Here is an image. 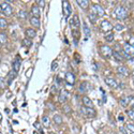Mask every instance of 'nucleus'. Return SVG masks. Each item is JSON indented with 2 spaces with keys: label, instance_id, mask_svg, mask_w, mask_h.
<instances>
[{
  "label": "nucleus",
  "instance_id": "c756f323",
  "mask_svg": "<svg viewBox=\"0 0 134 134\" xmlns=\"http://www.w3.org/2000/svg\"><path fill=\"white\" fill-rule=\"evenodd\" d=\"M22 44H23L25 47H31L32 41H31V39H24L23 42H22Z\"/></svg>",
  "mask_w": 134,
  "mask_h": 134
},
{
  "label": "nucleus",
  "instance_id": "de8ad7c7",
  "mask_svg": "<svg viewBox=\"0 0 134 134\" xmlns=\"http://www.w3.org/2000/svg\"><path fill=\"white\" fill-rule=\"evenodd\" d=\"M48 134H56V133H54V132H49Z\"/></svg>",
  "mask_w": 134,
  "mask_h": 134
},
{
  "label": "nucleus",
  "instance_id": "2f4dec72",
  "mask_svg": "<svg viewBox=\"0 0 134 134\" xmlns=\"http://www.w3.org/2000/svg\"><path fill=\"white\" fill-rule=\"evenodd\" d=\"M18 18L20 20H26L27 18V12L26 11H24V10H22V11H20L18 12Z\"/></svg>",
  "mask_w": 134,
  "mask_h": 134
},
{
  "label": "nucleus",
  "instance_id": "4c0bfd02",
  "mask_svg": "<svg viewBox=\"0 0 134 134\" xmlns=\"http://www.w3.org/2000/svg\"><path fill=\"white\" fill-rule=\"evenodd\" d=\"M34 127H35V129H37L38 131H40V133L43 134V131H42V128H41V124H39L38 122H35V123H34Z\"/></svg>",
  "mask_w": 134,
  "mask_h": 134
},
{
  "label": "nucleus",
  "instance_id": "412c9836",
  "mask_svg": "<svg viewBox=\"0 0 134 134\" xmlns=\"http://www.w3.org/2000/svg\"><path fill=\"white\" fill-rule=\"evenodd\" d=\"M132 100V97H126V98H122L120 99V105L122 107H127V105L129 104V102Z\"/></svg>",
  "mask_w": 134,
  "mask_h": 134
},
{
  "label": "nucleus",
  "instance_id": "a878e982",
  "mask_svg": "<svg viewBox=\"0 0 134 134\" xmlns=\"http://www.w3.org/2000/svg\"><path fill=\"white\" fill-rule=\"evenodd\" d=\"M8 76H9V79H8V85H10V84L12 83V80L16 77V72H15V71H11V72H9Z\"/></svg>",
  "mask_w": 134,
  "mask_h": 134
},
{
  "label": "nucleus",
  "instance_id": "8fccbe9b",
  "mask_svg": "<svg viewBox=\"0 0 134 134\" xmlns=\"http://www.w3.org/2000/svg\"><path fill=\"white\" fill-rule=\"evenodd\" d=\"M34 134H40V133H38V132H34Z\"/></svg>",
  "mask_w": 134,
  "mask_h": 134
},
{
  "label": "nucleus",
  "instance_id": "393cba45",
  "mask_svg": "<svg viewBox=\"0 0 134 134\" xmlns=\"http://www.w3.org/2000/svg\"><path fill=\"white\" fill-rule=\"evenodd\" d=\"M42 124L44 127H46V128H48L50 126V120L48 118V116H43L42 117Z\"/></svg>",
  "mask_w": 134,
  "mask_h": 134
},
{
  "label": "nucleus",
  "instance_id": "7ed1b4c3",
  "mask_svg": "<svg viewBox=\"0 0 134 134\" xmlns=\"http://www.w3.org/2000/svg\"><path fill=\"white\" fill-rule=\"evenodd\" d=\"M1 13L5 16H11L13 13V9L12 7L9 4V2H3L1 4Z\"/></svg>",
  "mask_w": 134,
  "mask_h": 134
},
{
  "label": "nucleus",
  "instance_id": "f8f14e48",
  "mask_svg": "<svg viewBox=\"0 0 134 134\" xmlns=\"http://www.w3.org/2000/svg\"><path fill=\"white\" fill-rule=\"evenodd\" d=\"M105 84L107 86L112 87V88H118L119 87L118 82L116 79H114V78H105Z\"/></svg>",
  "mask_w": 134,
  "mask_h": 134
},
{
  "label": "nucleus",
  "instance_id": "c85d7f7f",
  "mask_svg": "<svg viewBox=\"0 0 134 134\" xmlns=\"http://www.w3.org/2000/svg\"><path fill=\"white\" fill-rule=\"evenodd\" d=\"M53 120H54V122H55L56 124H58V126L62 123V118H61L60 115H55L53 117Z\"/></svg>",
  "mask_w": 134,
  "mask_h": 134
},
{
  "label": "nucleus",
  "instance_id": "aec40b11",
  "mask_svg": "<svg viewBox=\"0 0 134 134\" xmlns=\"http://www.w3.org/2000/svg\"><path fill=\"white\" fill-rule=\"evenodd\" d=\"M83 104L85 105V107H93V103H92L91 99H89L88 97L83 98Z\"/></svg>",
  "mask_w": 134,
  "mask_h": 134
},
{
  "label": "nucleus",
  "instance_id": "7c9ffc66",
  "mask_svg": "<svg viewBox=\"0 0 134 134\" xmlns=\"http://www.w3.org/2000/svg\"><path fill=\"white\" fill-rule=\"evenodd\" d=\"M7 41H8L7 34L4 32H0V43H1V45H2V44H5Z\"/></svg>",
  "mask_w": 134,
  "mask_h": 134
},
{
  "label": "nucleus",
  "instance_id": "f257e3e1",
  "mask_svg": "<svg viewBox=\"0 0 134 134\" xmlns=\"http://www.w3.org/2000/svg\"><path fill=\"white\" fill-rule=\"evenodd\" d=\"M128 15H129V14H128V11H127L123 7H121V5H118V7L114 10V16H115L117 20L123 21V20L127 18Z\"/></svg>",
  "mask_w": 134,
  "mask_h": 134
},
{
  "label": "nucleus",
  "instance_id": "9d476101",
  "mask_svg": "<svg viewBox=\"0 0 134 134\" xmlns=\"http://www.w3.org/2000/svg\"><path fill=\"white\" fill-rule=\"evenodd\" d=\"M92 11L99 16V17H103L105 15V12L103 10V8L100 5V4H94L93 8H92Z\"/></svg>",
  "mask_w": 134,
  "mask_h": 134
},
{
  "label": "nucleus",
  "instance_id": "6e6552de",
  "mask_svg": "<svg viewBox=\"0 0 134 134\" xmlns=\"http://www.w3.org/2000/svg\"><path fill=\"white\" fill-rule=\"evenodd\" d=\"M65 78H66L67 84H69V85H71V86L75 84V75H74V73H72V72H67Z\"/></svg>",
  "mask_w": 134,
  "mask_h": 134
},
{
  "label": "nucleus",
  "instance_id": "603ef678",
  "mask_svg": "<svg viewBox=\"0 0 134 134\" xmlns=\"http://www.w3.org/2000/svg\"><path fill=\"white\" fill-rule=\"evenodd\" d=\"M105 134H109V133H105Z\"/></svg>",
  "mask_w": 134,
  "mask_h": 134
},
{
  "label": "nucleus",
  "instance_id": "3c124183",
  "mask_svg": "<svg viewBox=\"0 0 134 134\" xmlns=\"http://www.w3.org/2000/svg\"><path fill=\"white\" fill-rule=\"evenodd\" d=\"M0 47H1V43H0Z\"/></svg>",
  "mask_w": 134,
  "mask_h": 134
},
{
  "label": "nucleus",
  "instance_id": "a19ab883",
  "mask_svg": "<svg viewBox=\"0 0 134 134\" xmlns=\"http://www.w3.org/2000/svg\"><path fill=\"white\" fill-rule=\"evenodd\" d=\"M62 110H63V112H65V113H67V114L71 112V109H70V106H69V105H66V106H65Z\"/></svg>",
  "mask_w": 134,
  "mask_h": 134
},
{
  "label": "nucleus",
  "instance_id": "864d4df0",
  "mask_svg": "<svg viewBox=\"0 0 134 134\" xmlns=\"http://www.w3.org/2000/svg\"><path fill=\"white\" fill-rule=\"evenodd\" d=\"M133 83H134V82H133Z\"/></svg>",
  "mask_w": 134,
  "mask_h": 134
},
{
  "label": "nucleus",
  "instance_id": "09e8293b",
  "mask_svg": "<svg viewBox=\"0 0 134 134\" xmlns=\"http://www.w3.org/2000/svg\"><path fill=\"white\" fill-rule=\"evenodd\" d=\"M0 12H1V4H0Z\"/></svg>",
  "mask_w": 134,
  "mask_h": 134
},
{
  "label": "nucleus",
  "instance_id": "473e14b6",
  "mask_svg": "<svg viewBox=\"0 0 134 134\" xmlns=\"http://www.w3.org/2000/svg\"><path fill=\"white\" fill-rule=\"evenodd\" d=\"M72 35L74 37V39H75V44H76V42H77V40L79 39V35H80V33H79V30L77 29V30H72Z\"/></svg>",
  "mask_w": 134,
  "mask_h": 134
},
{
  "label": "nucleus",
  "instance_id": "39448f33",
  "mask_svg": "<svg viewBox=\"0 0 134 134\" xmlns=\"http://www.w3.org/2000/svg\"><path fill=\"white\" fill-rule=\"evenodd\" d=\"M80 26V22H79V18H78V15L77 14H74L72 16V18L70 21V27L72 28V30H77Z\"/></svg>",
  "mask_w": 134,
  "mask_h": 134
},
{
  "label": "nucleus",
  "instance_id": "c03bdc74",
  "mask_svg": "<svg viewBox=\"0 0 134 134\" xmlns=\"http://www.w3.org/2000/svg\"><path fill=\"white\" fill-rule=\"evenodd\" d=\"M119 130H120V132H121L122 134H128V133H127V131L124 130V128H122V127H121V128H119Z\"/></svg>",
  "mask_w": 134,
  "mask_h": 134
},
{
  "label": "nucleus",
  "instance_id": "49530a36",
  "mask_svg": "<svg viewBox=\"0 0 134 134\" xmlns=\"http://www.w3.org/2000/svg\"><path fill=\"white\" fill-rule=\"evenodd\" d=\"M132 111H134V103L132 104Z\"/></svg>",
  "mask_w": 134,
  "mask_h": 134
},
{
  "label": "nucleus",
  "instance_id": "6ab92c4d",
  "mask_svg": "<svg viewBox=\"0 0 134 134\" xmlns=\"http://www.w3.org/2000/svg\"><path fill=\"white\" fill-rule=\"evenodd\" d=\"M30 24H31L33 27H35V28H40V26H41L40 20L37 18V17H33V16L30 18Z\"/></svg>",
  "mask_w": 134,
  "mask_h": 134
},
{
  "label": "nucleus",
  "instance_id": "a211bd4d",
  "mask_svg": "<svg viewBox=\"0 0 134 134\" xmlns=\"http://www.w3.org/2000/svg\"><path fill=\"white\" fill-rule=\"evenodd\" d=\"M83 27H84V33H85V41H87L89 38H90L91 32H90V29H89V27L87 26L86 23L83 24Z\"/></svg>",
  "mask_w": 134,
  "mask_h": 134
},
{
  "label": "nucleus",
  "instance_id": "f704fd0d",
  "mask_svg": "<svg viewBox=\"0 0 134 134\" xmlns=\"http://www.w3.org/2000/svg\"><path fill=\"white\" fill-rule=\"evenodd\" d=\"M57 92H58L57 86H56V85H53L52 88H50V93H52V94H57Z\"/></svg>",
  "mask_w": 134,
  "mask_h": 134
},
{
  "label": "nucleus",
  "instance_id": "bb28decb",
  "mask_svg": "<svg viewBox=\"0 0 134 134\" xmlns=\"http://www.w3.org/2000/svg\"><path fill=\"white\" fill-rule=\"evenodd\" d=\"M105 41H106V42H109V43H111V42L114 41V33H113L112 31L105 34Z\"/></svg>",
  "mask_w": 134,
  "mask_h": 134
},
{
  "label": "nucleus",
  "instance_id": "b1692460",
  "mask_svg": "<svg viewBox=\"0 0 134 134\" xmlns=\"http://www.w3.org/2000/svg\"><path fill=\"white\" fill-rule=\"evenodd\" d=\"M88 17H89V20L91 21V23H92V24H95V23H97V21H98V18H99V16H98L93 11H92V12H90V14L88 15Z\"/></svg>",
  "mask_w": 134,
  "mask_h": 134
},
{
  "label": "nucleus",
  "instance_id": "4be33fe9",
  "mask_svg": "<svg viewBox=\"0 0 134 134\" xmlns=\"http://www.w3.org/2000/svg\"><path fill=\"white\" fill-rule=\"evenodd\" d=\"M76 3L79 5V8L84 9V10H85V9H87L88 5H89V2L87 1V0H77Z\"/></svg>",
  "mask_w": 134,
  "mask_h": 134
},
{
  "label": "nucleus",
  "instance_id": "a18cd8bd",
  "mask_svg": "<svg viewBox=\"0 0 134 134\" xmlns=\"http://www.w3.org/2000/svg\"><path fill=\"white\" fill-rule=\"evenodd\" d=\"M30 72H32V69H30V70L28 71V74H27V77H29V76H30Z\"/></svg>",
  "mask_w": 134,
  "mask_h": 134
},
{
  "label": "nucleus",
  "instance_id": "58836bf2",
  "mask_svg": "<svg viewBox=\"0 0 134 134\" xmlns=\"http://www.w3.org/2000/svg\"><path fill=\"white\" fill-rule=\"evenodd\" d=\"M57 68H58V61H54L53 62V66H52V70L55 71Z\"/></svg>",
  "mask_w": 134,
  "mask_h": 134
},
{
  "label": "nucleus",
  "instance_id": "f03ea898",
  "mask_svg": "<svg viewBox=\"0 0 134 134\" xmlns=\"http://www.w3.org/2000/svg\"><path fill=\"white\" fill-rule=\"evenodd\" d=\"M80 112H82L83 114H85L89 118H93L97 116V112L93 107H82V109H80Z\"/></svg>",
  "mask_w": 134,
  "mask_h": 134
},
{
  "label": "nucleus",
  "instance_id": "cd10ccee",
  "mask_svg": "<svg viewBox=\"0 0 134 134\" xmlns=\"http://www.w3.org/2000/svg\"><path fill=\"white\" fill-rule=\"evenodd\" d=\"M8 27V22L3 17H0V29H5Z\"/></svg>",
  "mask_w": 134,
  "mask_h": 134
},
{
  "label": "nucleus",
  "instance_id": "ea45409f",
  "mask_svg": "<svg viewBox=\"0 0 134 134\" xmlns=\"http://www.w3.org/2000/svg\"><path fill=\"white\" fill-rule=\"evenodd\" d=\"M37 3L39 4V8H44V5H45V1H43V0H38Z\"/></svg>",
  "mask_w": 134,
  "mask_h": 134
},
{
  "label": "nucleus",
  "instance_id": "72a5a7b5",
  "mask_svg": "<svg viewBox=\"0 0 134 134\" xmlns=\"http://www.w3.org/2000/svg\"><path fill=\"white\" fill-rule=\"evenodd\" d=\"M7 80H5V78L4 77H0V88L1 89H4L5 88V86H7Z\"/></svg>",
  "mask_w": 134,
  "mask_h": 134
},
{
  "label": "nucleus",
  "instance_id": "20e7f679",
  "mask_svg": "<svg viewBox=\"0 0 134 134\" xmlns=\"http://www.w3.org/2000/svg\"><path fill=\"white\" fill-rule=\"evenodd\" d=\"M100 53H101V55L105 58H111L113 56V50L110 46H107V45H102L100 47Z\"/></svg>",
  "mask_w": 134,
  "mask_h": 134
},
{
  "label": "nucleus",
  "instance_id": "4468645a",
  "mask_svg": "<svg viewBox=\"0 0 134 134\" xmlns=\"http://www.w3.org/2000/svg\"><path fill=\"white\" fill-rule=\"evenodd\" d=\"M67 100H68V91L62 89V90H60V93H59V102L65 103Z\"/></svg>",
  "mask_w": 134,
  "mask_h": 134
},
{
  "label": "nucleus",
  "instance_id": "2eb2a0df",
  "mask_svg": "<svg viewBox=\"0 0 134 134\" xmlns=\"http://www.w3.org/2000/svg\"><path fill=\"white\" fill-rule=\"evenodd\" d=\"M124 53L131 57L132 55H134V47L131 46L129 43H126V44H124Z\"/></svg>",
  "mask_w": 134,
  "mask_h": 134
},
{
  "label": "nucleus",
  "instance_id": "dca6fc26",
  "mask_svg": "<svg viewBox=\"0 0 134 134\" xmlns=\"http://www.w3.org/2000/svg\"><path fill=\"white\" fill-rule=\"evenodd\" d=\"M25 33H26V35H27V38L28 39H33V38H35V35H37V31H35L34 29H32V28H27Z\"/></svg>",
  "mask_w": 134,
  "mask_h": 134
},
{
  "label": "nucleus",
  "instance_id": "37998d69",
  "mask_svg": "<svg viewBox=\"0 0 134 134\" xmlns=\"http://www.w3.org/2000/svg\"><path fill=\"white\" fill-rule=\"evenodd\" d=\"M128 43L130 44V45H131V46H133V47H134V37H132V38L130 39V41H129Z\"/></svg>",
  "mask_w": 134,
  "mask_h": 134
},
{
  "label": "nucleus",
  "instance_id": "5701e85b",
  "mask_svg": "<svg viewBox=\"0 0 134 134\" xmlns=\"http://www.w3.org/2000/svg\"><path fill=\"white\" fill-rule=\"evenodd\" d=\"M113 57L115 58L116 61H118V62H121V61L123 60V56H121V55H120V53H118L117 50L113 52Z\"/></svg>",
  "mask_w": 134,
  "mask_h": 134
},
{
  "label": "nucleus",
  "instance_id": "423d86ee",
  "mask_svg": "<svg viewBox=\"0 0 134 134\" xmlns=\"http://www.w3.org/2000/svg\"><path fill=\"white\" fill-rule=\"evenodd\" d=\"M62 9H63V15L66 21L69 18V16L72 13V10H71V5L69 1H62Z\"/></svg>",
  "mask_w": 134,
  "mask_h": 134
},
{
  "label": "nucleus",
  "instance_id": "f3484780",
  "mask_svg": "<svg viewBox=\"0 0 134 134\" xmlns=\"http://www.w3.org/2000/svg\"><path fill=\"white\" fill-rule=\"evenodd\" d=\"M31 14L33 15V17H37V18H40L41 13H40V8L38 5H33L31 8Z\"/></svg>",
  "mask_w": 134,
  "mask_h": 134
},
{
  "label": "nucleus",
  "instance_id": "9b49d317",
  "mask_svg": "<svg viewBox=\"0 0 134 134\" xmlns=\"http://www.w3.org/2000/svg\"><path fill=\"white\" fill-rule=\"evenodd\" d=\"M21 65H22V60H21V57L20 56H17L14 61H13V71H15V72L17 73L20 71L21 69Z\"/></svg>",
  "mask_w": 134,
  "mask_h": 134
},
{
  "label": "nucleus",
  "instance_id": "c9c22d12",
  "mask_svg": "<svg viewBox=\"0 0 134 134\" xmlns=\"http://www.w3.org/2000/svg\"><path fill=\"white\" fill-rule=\"evenodd\" d=\"M127 114H128V116L130 117V119H132V120H134V111H127Z\"/></svg>",
  "mask_w": 134,
  "mask_h": 134
},
{
  "label": "nucleus",
  "instance_id": "1a4fd4ad",
  "mask_svg": "<svg viewBox=\"0 0 134 134\" xmlns=\"http://www.w3.org/2000/svg\"><path fill=\"white\" fill-rule=\"evenodd\" d=\"M91 89V85L89 84L88 82H83L82 84L79 85V92L80 93H86Z\"/></svg>",
  "mask_w": 134,
  "mask_h": 134
},
{
  "label": "nucleus",
  "instance_id": "79ce46f5",
  "mask_svg": "<svg viewBox=\"0 0 134 134\" xmlns=\"http://www.w3.org/2000/svg\"><path fill=\"white\" fill-rule=\"evenodd\" d=\"M127 128H128L129 130H131L132 132H134V124H132V123H128V124H127Z\"/></svg>",
  "mask_w": 134,
  "mask_h": 134
},
{
  "label": "nucleus",
  "instance_id": "ddd939ff",
  "mask_svg": "<svg viewBox=\"0 0 134 134\" xmlns=\"http://www.w3.org/2000/svg\"><path fill=\"white\" fill-rule=\"evenodd\" d=\"M117 72L120 74V75H122V76H129L130 75V72H129V70L124 67V66H119L118 68H117Z\"/></svg>",
  "mask_w": 134,
  "mask_h": 134
},
{
  "label": "nucleus",
  "instance_id": "e433bc0d",
  "mask_svg": "<svg viewBox=\"0 0 134 134\" xmlns=\"http://www.w3.org/2000/svg\"><path fill=\"white\" fill-rule=\"evenodd\" d=\"M115 29L117 30V31H121V30H123L124 29V27L122 26V25H120V24H117L115 26Z\"/></svg>",
  "mask_w": 134,
  "mask_h": 134
},
{
  "label": "nucleus",
  "instance_id": "0eeeda50",
  "mask_svg": "<svg viewBox=\"0 0 134 134\" xmlns=\"http://www.w3.org/2000/svg\"><path fill=\"white\" fill-rule=\"evenodd\" d=\"M100 28H101L102 32L107 33V32H111V30L113 29V26H112V24L109 21H103L100 24Z\"/></svg>",
  "mask_w": 134,
  "mask_h": 134
}]
</instances>
